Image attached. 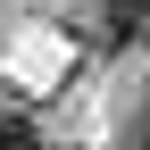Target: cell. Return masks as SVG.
Returning a JSON list of instances; mask_svg holds the SVG:
<instances>
[{"label": "cell", "mask_w": 150, "mask_h": 150, "mask_svg": "<svg viewBox=\"0 0 150 150\" xmlns=\"http://www.w3.org/2000/svg\"><path fill=\"white\" fill-rule=\"evenodd\" d=\"M0 150H33V125H25V117H8V108H0Z\"/></svg>", "instance_id": "1"}, {"label": "cell", "mask_w": 150, "mask_h": 150, "mask_svg": "<svg viewBox=\"0 0 150 150\" xmlns=\"http://www.w3.org/2000/svg\"><path fill=\"white\" fill-rule=\"evenodd\" d=\"M134 150H150V108H142V134H134Z\"/></svg>", "instance_id": "2"}]
</instances>
